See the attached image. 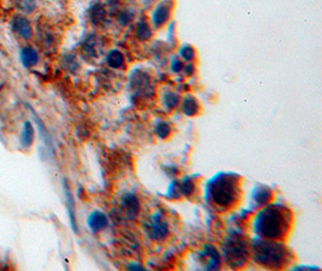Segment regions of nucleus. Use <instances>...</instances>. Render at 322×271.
Here are the masks:
<instances>
[{"label": "nucleus", "instance_id": "obj_18", "mask_svg": "<svg viewBox=\"0 0 322 271\" xmlns=\"http://www.w3.org/2000/svg\"><path fill=\"white\" fill-rule=\"evenodd\" d=\"M19 60L24 68H34L39 63V53L34 47L26 46L19 51Z\"/></svg>", "mask_w": 322, "mask_h": 271}, {"label": "nucleus", "instance_id": "obj_27", "mask_svg": "<svg viewBox=\"0 0 322 271\" xmlns=\"http://www.w3.org/2000/svg\"><path fill=\"white\" fill-rule=\"evenodd\" d=\"M184 65H185V61L181 59L179 55H174V57L170 59L169 70L175 75L181 74V71H183V69H184Z\"/></svg>", "mask_w": 322, "mask_h": 271}, {"label": "nucleus", "instance_id": "obj_31", "mask_svg": "<svg viewBox=\"0 0 322 271\" xmlns=\"http://www.w3.org/2000/svg\"><path fill=\"white\" fill-rule=\"evenodd\" d=\"M127 269L128 270H145V267L144 265L140 264V263H138V262H133V263H129V264L127 265Z\"/></svg>", "mask_w": 322, "mask_h": 271}, {"label": "nucleus", "instance_id": "obj_22", "mask_svg": "<svg viewBox=\"0 0 322 271\" xmlns=\"http://www.w3.org/2000/svg\"><path fill=\"white\" fill-rule=\"evenodd\" d=\"M135 19V10L133 7H122L121 10H119L117 13V23L121 27H127L129 24L133 23V21Z\"/></svg>", "mask_w": 322, "mask_h": 271}, {"label": "nucleus", "instance_id": "obj_32", "mask_svg": "<svg viewBox=\"0 0 322 271\" xmlns=\"http://www.w3.org/2000/svg\"><path fill=\"white\" fill-rule=\"evenodd\" d=\"M167 175L169 176H174L178 174V167L174 166V165H168V169H167Z\"/></svg>", "mask_w": 322, "mask_h": 271}, {"label": "nucleus", "instance_id": "obj_23", "mask_svg": "<svg viewBox=\"0 0 322 271\" xmlns=\"http://www.w3.org/2000/svg\"><path fill=\"white\" fill-rule=\"evenodd\" d=\"M178 55L183 59L185 63H190V61H194L197 58V52L195 49L190 44H184L179 47Z\"/></svg>", "mask_w": 322, "mask_h": 271}, {"label": "nucleus", "instance_id": "obj_1", "mask_svg": "<svg viewBox=\"0 0 322 271\" xmlns=\"http://www.w3.org/2000/svg\"><path fill=\"white\" fill-rule=\"evenodd\" d=\"M291 224V214L282 204H267L255 215L253 230L258 237L281 240Z\"/></svg>", "mask_w": 322, "mask_h": 271}, {"label": "nucleus", "instance_id": "obj_16", "mask_svg": "<svg viewBox=\"0 0 322 271\" xmlns=\"http://www.w3.org/2000/svg\"><path fill=\"white\" fill-rule=\"evenodd\" d=\"M109 219L108 216L102 211H93L87 217V225L93 233H98L100 230H104L108 227Z\"/></svg>", "mask_w": 322, "mask_h": 271}, {"label": "nucleus", "instance_id": "obj_4", "mask_svg": "<svg viewBox=\"0 0 322 271\" xmlns=\"http://www.w3.org/2000/svg\"><path fill=\"white\" fill-rule=\"evenodd\" d=\"M222 256L231 268L243 267L249 257L248 245L238 234L227 236L222 244Z\"/></svg>", "mask_w": 322, "mask_h": 271}, {"label": "nucleus", "instance_id": "obj_10", "mask_svg": "<svg viewBox=\"0 0 322 271\" xmlns=\"http://www.w3.org/2000/svg\"><path fill=\"white\" fill-rule=\"evenodd\" d=\"M271 198H273V193H271L270 188H268L267 186L258 184L251 192V205H253V209L263 208L267 204H269Z\"/></svg>", "mask_w": 322, "mask_h": 271}, {"label": "nucleus", "instance_id": "obj_3", "mask_svg": "<svg viewBox=\"0 0 322 271\" xmlns=\"http://www.w3.org/2000/svg\"><path fill=\"white\" fill-rule=\"evenodd\" d=\"M251 252L254 262L267 269H281L290 262V252L279 240L257 237L251 242Z\"/></svg>", "mask_w": 322, "mask_h": 271}, {"label": "nucleus", "instance_id": "obj_5", "mask_svg": "<svg viewBox=\"0 0 322 271\" xmlns=\"http://www.w3.org/2000/svg\"><path fill=\"white\" fill-rule=\"evenodd\" d=\"M144 229L148 239L156 242L166 241L170 233L169 223L166 218V215L161 210L155 211L148 217L146 222L144 223Z\"/></svg>", "mask_w": 322, "mask_h": 271}, {"label": "nucleus", "instance_id": "obj_9", "mask_svg": "<svg viewBox=\"0 0 322 271\" xmlns=\"http://www.w3.org/2000/svg\"><path fill=\"white\" fill-rule=\"evenodd\" d=\"M179 108H180L181 113L186 117L198 116L201 108L199 100L193 96V94H190V93H186L183 98H181Z\"/></svg>", "mask_w": 322, "mask_h": 271}, {"label": "nucleus", "instance_id": "obj_21", "mask_svg": "<svg viewBox=\"0 0 322 271\" xmlns=\"http://www.w3.org/2000/svg\"><path fill=\"white\" fill-rule=\"evenodd\" d=\"M35 138V131L34 127L29 121L24 122L23 129H22L21 136H19V140H21V144L23 147H29L32 146L33 141H34Z\"/></svg>", "mask_w": 322, "mask_h": 271}, {"label": "nucleus", "instance_id": "obj_7", "mask_svg": "<svg viewBox=\"0 0 322 271\" xmlns=\"http://www.w3.org/2000/svg\"><path fill=\"white\" fill-rule=\"evenodd\" d=\"M129 86L131 89L135 91L136 96L145 94L147 96L148 89L152 88L151 86V77L146 71L144 70H134L131 71L129 76Z\"/></svg>", "mask_w": 322, "mask_h": 271}, {"label": "nucleus", "instance_id": "obj_29", "mask_svg": "<svg viewBox=\"0 0 322 271\" xmlns=\"http://www.w3.org/2000/svg\"><path fill=\"white\" fill-rule=\"evenodd\" d=\"M195 70H197V69H195L194 63H193V61H190V63H185L184 69L181 72H183L186 77H191L195 74Z\"/></svg>", "mask_w": 322, "mask_h": 271}, {"label": "nucleus", "instance_id": "obj_25", "mask_svg": "<svg viewBox=\"0 0 322 271\" xmlns=\"http://www.w3.org/2000/svg\"><path fill=\"white\" fill-rule=\"evenodd\" d=\"M167 197L169 198V199H179V198L181 197L180 181H178V180L172 181V183L168 186Z\"/></svg>", "mask_w": 322, "mask_h": 271}, {"label": "nucleus", "instance_id": "obj_13", "mask_svg": "<svg viewBox=\"0 0 322 271\" xmlns=\"http://www.w3.org/2000/svg\"><path fill=\"white\" fill-rule=\"evenodd\" d=\"M134 36L140 43H147L153 36V28L145 18H139L134 24Z\"/></svg>", "mask_w": 322, "mask_h": 271}, {"label": "nucleus", "instance_id": "obj_11", "mask_svg": "<svg viewBox=\"0 0 322 271\" xmlns=\"http://www.w3.org/2000/svg\"><path fill=\"white\" fill-rule=\"evenodd\" d=\"M200 258L204 262V268L206 270H215L220 268V253L212 245H205L203 248V252L200 254Z\"/></svg>", "mask_w": 322, "mask_h": 271}, {"label": "nucleus", "instance_id": "obj_15", "mask_svg": "<svg viewBox=\"0 0 322 271\" xmlns=\"http://www.w3.org/2000/svg\"><path fill=\"white\" fill-rule=\"evenodd\" d=\"M105 64L113 70H121L126 66V57L119 49H111L105 54Z\"/></svg>", "mask_w": 322, "mask_h": 271}, {"label": "nucleus", "instance_id": "obj_26", "mask_svg": "<svg viewBox=\"0 0 322 271\" xmlns=\"http://www.w3.org/2000/svg\"><path fill=\"white\" fill-rule=\"evenodd\" d=\"M16 4L24 13H30L36 9V0H16Z\"/></svg>", "mask_w": 322, "mask_h": 271}, {"label": "nucleus", "instance_id": "obj_14", "mask_svg": "<svg viewBox=\"0 0 322 271\" xmlns=\"http://www.w3.org/2000/svg\"><path fill=\"white\" fill-rule=\"evenodd\" d=\"M89 21L94 26H102L106 21V16H108V11H106L105 5L102 1H93L89 6L88 10Z\"/></svg>", "mask_w": 322, "mask_h": 271}, {"label": "nucleus", "instance_id": "obj_2", "mask_svg": "<svg viewBox=\"0 0 322 271\" xmlns=\"http://www.w3.org/2000/svg\"><path fill=\"white\" fill-rule=\"evenodd\" d=\"M238 176L231 172H218L205 186V200L218 209L233 206L239 195Z\"/></svg>", "mask_w": 322, "mask_h": 271}, {"label": "nucleus", "instance_id": "obj_12", "mask_svg": "<svg viewBox=\"0 0 322 271\" xmlns=\"http://www.w3.org/2000/svg\"><path fill=\"white\" fill-rule=\"evenodd\" d=\"M13 32L16 33L18 36H21L23 40H29L33 36V28L30 24V21L24 16H16L12 19L11 23Z\"/></svg>", "mask_w": 322, "mask_h": 271}, {"label": "nucleus", "instance_id": "obj_30", "mask_svg": "<svg viewBox=\"0 0 322 271\" xmlns=\"http://www.w3.org/2000/svg\"><path fill=\"white\" fill-rule=\"evenodd\" d=\"M66 61H68V63H66L65 66H66V69H69L70 71H72L74 69L78 68V63L74 55H68V57H66Z\"/></svg>", "mask_w": 322, "mask_h": 271}, {"label": "nucleus", "instance_id": "obj_28", "mask_svg": "<svg viewBox=\"0 0 322 271\" xmlns=\"http://www.w3.org/2000/svg\"><path fill=\"white\" fill-rule=\"evenodd\" d=\"M176 36V24L174 21H170L167 24V41L168 43H174Z\"/></svg>", "mask_w": 322, "mask_h": 271}, {"label": "nucleus", "instance_id": "obj_8", "mask_svg": "<svg viewBox=\"0 0 322 271\" xmlns=\"http://www.w3.org/2000/svg\"><path fill=\"white\" fill-rule=\"evenodd\" d=\"M121 206L122 214L127 217L128 219H135L140 214V201L139 198L134 193L126 192L121 197Z\"/></svg>", "mask_w": 322, "mask_h": 271}, {"label": "nucleus", "instance_id": "obj_24", "mask_svg": "<svg viewBox=\"0 0 322 271\" xmlns=\"http://www.w3.org/2000/svg\"><path fill=\"white\" fill-rule=\"evenodd\" d=\"M181 197H191L195 192V182L191 177H184L180 181Z\"/></svg>", "mask_w": 322, "mask_h": 271}, {"label": "nucleus", "instance_id": "obj_20", "mask_svg": "<svg viewBox=\"0 0 322 271\" xmlns=\"http://www.w3.org/2000/svg\"><path fill=\"white\" fill-rule=\"evenodd\" d=\"M153 133L158 139L161 140H166L172 135V125L169 122L164 121V119H158L153 124Z\"/></svg>", "mask_w": 322, "mask_h": 271}, {"label": "nucleus", "instance_id": "obj_17", "mask_svg": "<svg viewBox=\"0 0 322 271\" xmlns=\"http://www.w3.org/2000/svg\"><path fill=\"white\" fill-rule=\"evenodd\" d=\"M181 97L178 92L172 91V89H167L161 94V104L162 108L167 111V112H172L176 110L180 104Z\"/></svg>", "mask_w": 322, "mask_h": 271}, {"label": "nucleus", "instance_id": "obj_6", "mask_svg": "<svg viewBox=\"0 0 322 271\" xmlns=\"http://www.w3.org/2000/svg\"><path fill=\"white\" fill-rule=\"evenodd\" d=\"M174 9V0H161L151 11L150 23L153 29H161L172 21V13Z\"/></svg>", "mask_w": 322, "mask_h": 271}, {"label": "nucleus", "instance_id": "obj_19", "mask_svg": "<svg viewBox=\"0 0 322 271\" xmlns=\"http://www.w3.org/2000/svg\"><path fill=\"white\" fill-rule=\"evenodd\" d=\"M64 193H65V200H66V208H68V212H69V218H70V224H71L72 230L75 233H77L78 228L76 224V217H75V203H74V198H72L71 192H70V188L68 186V183L64 182Z\"/></svg>", "mask_w": 322, "mask_h": 271}]
</instances>
